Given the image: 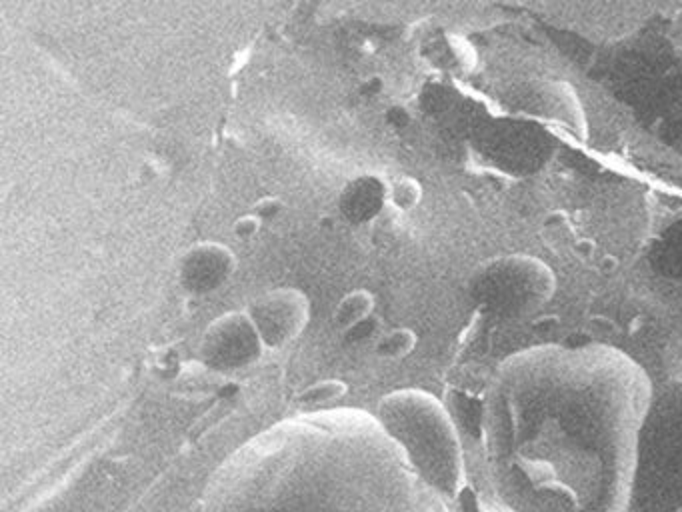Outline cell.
I'll return each mask as SVG.
<instances>
[{
  "instance_id": "cell-1",
  "label": "cell",
  "mask_w": 682,
  "mask_h": 512,
  "mask_svg": "<svg viewBox=\"0 0 682 512\" xmlns=\"http://www.w3.org/2000/svg\"><path fill=\"white\" fill-rule=\"evenodd\" d=\"M650 386L630 360L538 352L500 368L486 406L488 462L512 512H626Z\"/></svg>"
},
{
  "instance_id": "cell-2",
  "label": "cell",
  "mask_w": 682,
  "mask_h": 512,
  "mask_svg": "<svg viewBox=\"0 0 682 512\" xmlns=\"http://www.w3.org/2000/svg\"><path fill=\"white\" fill-rule=\"evenodd\" d=\"M630 506L636 512L682 510V388L658 398L646 412Z\"/></svg>"
},
{
  "instance_id": "cell-3",
  "label": "cell",
  "mask_w": 682,
  "mask_h": 512,
  "mask_svg": "<svg viewBox=\"0 0 682 512\" xmlns=\"http://www.w3.org/2000/svg\"><path fill=\"white\" fill-rule=\"evenodd\" d=\"M394 428L420 478L438 494L452 496L464 486L460 444L442 408L424 396H408L394 406Z\"/></svg>"
},
{
  "instance_id": "cell-4",
  "label": "cell",
  "mask_w": 682,
  "mask_h": 512,
  "mask_svg": "<svg viewBox=\"0 0 682 512\" xmlns=\"http://www.w3.org/2000/svg\"><path fill=\"white\" fill-rule=\"evenodd\" d=\"M342 392V384L340 382H322V384H316L312 388H308L300 400L302 402H322V400H330L334 396H338Z\"/></svg>"
},
{
  "instance_id": "cell-5",
  "label": "cell",
  "mask_w": 682,
  "mask_h": 512,
  "mask_svg": "<svg viewBox=\"0 0 682 512\" xmlns=\"http://www.w3.org/2000/svg\"><path fill=\"white\" fill-rule=\"evenodd\" d=\"M456 502H458V508L460 512H482V504H480V498L476 496V492L470 488V486H462L460 492L456 494Z\"/></svg>"
},
{
  "instance_id": "cell-6",
  "label": "cell",
  "mask_w": 682,
  "mask_h": 512,
  "mask_svg": "<svg viewBox=\"0 0 682 512\" xmlns=\"http://www.w3.org/2000/svg\"><path fill=\"white\" fill-rule=\"evenodd\" d=\"M372 326H374V322L372 320H360V322H356L352 328H350V338L352 340H360V338H364V336H368L370 334V330H372Z\"/></svg>"
},
{
  "instance_id": "cell-7",
  "label": "cell",
  "mask_w": 682,
  "mask_h": 512,
  "mask_svg": "<svg viewBox=\"0 0 682 512\" xmlns=\"http://www.w3.org/2000/svg\"><path fill=\"white\" fill-rule=\"evenodd\" d=\"M278 210V204L276 202H266V204H260L258 206V212L262 214V216H270V214H274Z\"/></svg>"
}]
</instances>
